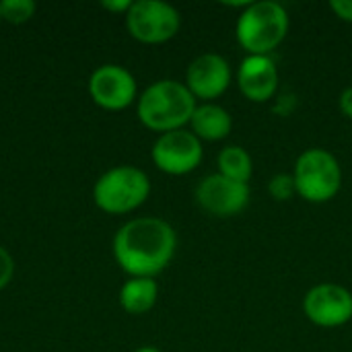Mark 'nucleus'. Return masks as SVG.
<instances>
[{"label":"nucleus","mask_w":352,"mask_h":352,"mask_svg":"<svg viewBox=\"0 0 352 352\" xmlns=\"http://www.w3.org/2000/svg\"><path fill=\"white\" fill-rule=\"evenodd\" d=\"M113 258L128 276L155 278L173 260L175 229L157 217H138L124 223L113 237Z\"/></svg>","instance_id":"nucleus-1"},{"label":"nucleus","mask_w":352,"mask_h":352,"mask_svg":"<svg viewBox=\"0 0 352 352\" xmlns=\"http://www.w3.org/2000/svg\"><path fill=\"white\" fill-rule=\"evenodd\" d=\"M196 107L198 101L186 82L173 78H161L148 85L136 99V116L140 124L159 134L190 126Z\"/></svg>","instance_id":"nucleus-2"},{"label":"nucleus","mask_w":352,"mask_h":352,"mask_svg":"<svg viewBox=\"0 0 352 352\" xmlns=\"http://www.w3.org/2000/svg\"><path fill=\"white\" fill-rule=\"evenodd\" d=\"M289 12L280 2H250L237 16L235 37L248 56H270L289 33Z\"/></svg>","instance_id":"nucleus-3"},{"label":"nucleus","mask_w":352,"mask_h":352,"mask_svg":"<svg viewBox=\"0 0 352 352\" xmlns=\"http://www.w3.org/2000/svg\"><path fill=\"white\" fill-rule=\"evenodd\" d=\"M148 196L151 179L134 165L111 167L93 186V200L107 214H128L140 208Z\"/></svg>","instance_id":"nucleus-4"},{"label":"nucleus","mask_w":352,"mask_h":352,"mask_svg":"<svg viewBox=\"0 0 352 352\" xmlns=\"http://www.w3.org/2000/svg\"><path fill=\"white\" fill-rule=\"evenodd\" d=\"M297 196L311 204H326L334 200L342 188V167L326 148L303 151L293 169Z\"/></svg>","instance_id":"nucleus-5"},{"label":"nucleus","mask_w":352,"mask_h":352,"mask_svg":"<svg viewBox=\"0 0 352 352\" xmlns=\"http://www.w3.org/2000/svg\"><path fill=\"white\" fill-rule=\"evenodd\" d=\"M126 27L136 41L159 45L177 35L182 14L163 0H136L126 12Z\"/></svg>","instance_id":"nucleus-6"},{"label":"nucleus","mask_w":352,"mask_h":352,"mask_svg":"<svg viewBox=\"0 0 352 352\" xmlns=\"http://www.w3.org/2000/svg\"><path fill=\"white\" fill-rule=\"evenodd\" d=\"M151 159L155 167L167 175H188L200 167L204 159V146L200 138L182 128L159 134L151 148Z\"/></svg>","instance_id":"nucleus-7"},{"label":"nucleus","mask_w":352,"mask_h":352,"mask_svg":"<svg viewBox=\"0 0 352 352\" xmlns=\"http://www.w3.org/2000/svg\"><path fill=\"white\" fill-rule=\"evenodd\" d=\"M250 184L233 182L221 173L206 175L194 190L198 206L217 219H231L241 214L250 204Z\"/></svg>","instance_id":"nucleus-8"},{"label":"nucleus","mask_w":352,"mask_h":352,"mask_svg":"<svg viewBox=\"0 0 352 352\" xmlns=\"http://www.w3.org/2000/svg\"><path fill=\"white\" fill-rule=\"evenodd\" d=\"M303 314L318 328H340L352 320V293L336 283H322L303 297Z\"/></svg>","instance_id":"nucleus-9"},{"label":"nucleus","mask_w":352,"mask_h":352,"mask_svg":"<svg viewBox=\"0 0 352 352\" xmlns=\"http://www.w3.org/2000/svg\"><path fill=\"white\" fill-rule=\"evenodd\" d=\"M89 95L101 109L122 111L136 101L138 85L128 68L120 64H103L89 76Z\"/></svg>","instance_id":"nucleus-10"},{"label":"nucleus","mask_w":352,"mask_h":352,"mask_svg":"<svg viewBox=\"0 0 352 352\" xmlns=\"http://www.w3.org/2000/svg\"><path fill=\"white\" fill-rule=\"evenodd\" d=\"M233 80V70L227 58L221 54H202L194 58L186 70V87L196 97V101L214 103L221 95L227 93Z\"/></svg>","instance_id":"nucleus-11"},{"label":"nucleus","mask_w":352,"mask_h":352,"mask_svg":"<svg viewBox=\"0 0 352 352\" xmlns=\"http://www.w3.org/2000/svg\"><path fill=\"white\" fill-rule=\"evenodd\" d=\"M237 87L252 103H266L276 95L278 68L270 56H245L237 68Z\"/></svg>","instance_id":"nucleus-12"},{"label":"nucleus","mask_w":352,"mask_h":352,"mask_svg":"<svg viewBox=\"0 0 352 352\" xmlns=\"http://www.w3.org/2000/svg\"><path fill=\"white\" fill-rule=\"evenodd\" d=\"M233 130L231 113L219 103H200L190 120V132L202 142L225 140Z\"/></svg>","instance_id":"nucleus-13"},{"label":"nucleus","mask_w":352,"mask_h":352,"mask_svg":"<svg viewBox=\"0 0 352 352\" xmlns=\"http://www.w3.org/2000/svg\"><path fill=\"white\" fill-rule=\"evenodd\" d=\"M159 299V285L155 278L130 276L120 289V305L130 316L148 314Z\"/></svg>","instance_id":"nucleus-14"},{"label":"nucleus","mask_w":352,"mask_h":352,"mask_svg":"<svg viewBox=\"0 0 352 352\" xmlns=\"http://www.w3.org/2000/svg\"><path fill=\"white\" fill-rule=\"evenodd\" d=\"M217 167H219L217 173H221L233 182H239V184H250V179L254 175V159L239 144L225 146L217 157Z\"/></svg>","instance_id":"nucleus-15"},{"label":"nucleus","mask_w":352,"mask_h":352,"mask_svg":"<svg viewBox=\"0 0 352 352\" xmlns=\"http://www.w3.org/2000/svg\"><path fill=\"white\" fill-rule=\"evenodd\" d=\"M37 6L33 0H2L0 2V14L2 21L10 25H21L33 19Z\"/></svg>","instance_id":"nucleus-16"},{"label":"nucleus","mask_w":352,"mask_h":352,"mask_svg":"<svg viewBox=\"0 0 352 352\" xmlns=\"http://www.w3.org/2000/svg\"><path fill=\"white\" fill-rule=\"evenodd\" d=\"M268 192L276 202H285V200H291L293 196H297V186H295L293 173H276V175H272L270 182H268Z\"/></svg>","instance_id":"nucleus-17"},{"label":"nucleus","mask_w":352,"mask_h":352,"mask_svg":"<svg viewBox=\"0 0 352 352\" xmlns=\"http://www.w3.org/2000/svg\"><path fill=\"white\" fill-rule=\"evenodd\" d=\"M12 276H14V260L8 254V250L0 245V291L8 287Z\"/></svg>","instance_id":"nucleus-18"},{"label":"nucleus","mask_w":352,"mask_h":352,"mask_svg":"<svg viewBox=\"0 0 352 352\" xmlns=\"http://www.w3.org/2000/svg\"><path fill=\"white\" fill-rule=\"evenodd\" d=\"M330 10L344 23H352V0H330Z\"/></svg>","instance_id":"nucleus-19"},{"label":"nucleus","mask_w":352,"mask_h":352,"mask_svg":"<svg viewBox=\"0 0 352 352\" xmlns=\"http://www.w3.org/2000/svg\"><path fill=\"white\" fill-rule=\"evenodd\" d=\"M101 6L105 10H109V12H118V14H124L126 16V12L132 6V0H103Z\"/></svg>","instance_id":"nucleus-20"},{"label":"nucleus","mask_w":352,"mask_h":352,"mask_svg":"<svg viewBox=\"0 0 352 352\" xmlns=\"http://www.w3.org/2000/svg\"><path fill=\"white\" fill-rule=\"evenodd\" d=\"M338 105H340V111L352 120V85L346 87L342 93H340V99H338Z\"/></svg>","instance_id":"nucleus-21"},{"label":"nucleus","mask_w":352,"mask_h":352,"mask_svg":"<svg viewBox=\"0 0 352 352\" xmlns=\"http://www.w3.org/2000/svg\"><path fill=\"white\" fill-rule=\"evenodd\" d=\"M134 352H163V351H159L157 346H140L138 351H134Z\"/></svg>","instance_id":"nucleus-22"},{"label":"nucleus","mask_w":352,"mask_h":352,"mask_svg":"<svg viewBox=\"0 0 352 352\" xmlns=\"http://www.w3.org/2000/svg\"><path fill=\"white\" fill-rule=\"evenodd\" d=\"M0 23H2V14H0Z\"/></svg>","instance_id":"nucleus-23"}]
</instances>
